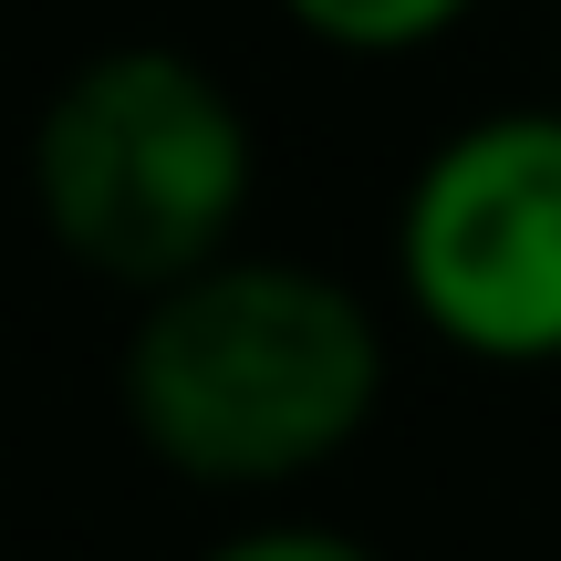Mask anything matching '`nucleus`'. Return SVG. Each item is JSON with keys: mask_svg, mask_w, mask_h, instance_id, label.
Masks as SVG:
<instances>
[{"mask_svg": "<svg viewBox=\"0 0 561 561\" xmlns=\"http://www.w3.org/2000/svg\"><path fill=\"white\" fill-rule=\"evenodd\" d=\"M271 11L343 62H405V53H437L447 32H468V11H489V0H271Z\"/></svg>", "mask_w": 561, "mask_h": 561, "instance_id": "20e7f679", "label": "nucleus"}, {"mask_svg": "<svg viewBox=\"0 0 561 561\" xmlns=\"http://www.w3.org/2000/svg\"><path fill=\"white\" fill-rule=\"evenodd\" d=\"M21 187L83 280L146 301L240 250L261 198V125L219 62L178 42H104L42 94Z\"/></svg>", "mask_w": 561, "mask_h": 561, "instance_id": "f03ea898", "label": "nucleus"}, {"mask_svg": "<svg viewBox=\"0 0 561 561\" xmlns=\"http://www.w3.org/2000/svg\"><path fill=\"white\" fill-rule=\"evenodd\" d=\"M396 291L447 354L561 364V104H489L396 198Z\"/></svg>", "mask_w": 561, "mask_h": 561, "instance_id": "7ed1b4c3", "label": "nucleus"}, {"mask_svg": "<svg viewBox=\"0 0 561 561\" xmlns=\"http://www.w3.org/2000/svg\"><path fill=\"white\" fill-rule=\"evenodd\" d=\"M385 375V312L343 271L280 250H219L208 271L146 291L115 354L136 447L229 500L322 479L375 426Z\"/></svg>", "mask_w": 561, "mask_h": 561, "instance_id": "f257e3e1", "label": "nucleus"}, {"mask_svg": "<svg viewBox=\"0 0 561 561\" xmlns=\"http://www.w3.org/2000/svg\"><path fill=\"white\" fill-rule=\"evenodd\" d=\"M198 561H385V551L354 541V530H333V520H250V530H229V541H208Z\"/></svg>", "mask_w": 561, "mask_h": 561, "instance_id": "39448f33", "label": "nucleus"}]
</instances>
